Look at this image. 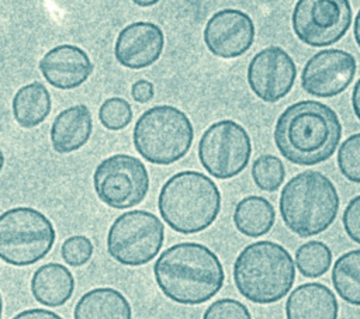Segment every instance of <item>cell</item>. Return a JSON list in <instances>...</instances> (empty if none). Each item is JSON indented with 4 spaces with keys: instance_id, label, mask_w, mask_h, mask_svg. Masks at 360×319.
Instances as JSON below:
<instances>
[{
    "instance_id": "1",
    "label": "cell",
    "mask_w": 360,
    "mask_h": 319,
    "mask_svg": "<svg viewBox=\"0 0 360 319\" xmlns=\"http://www.w3.org/2000/svg\"><path fill=\"white\" fill-rule=\"evenodd\" d=\"M273 138L276 148L290 163L315 166L336 152L342 139V124L328 104L301 100L278 115Z\"/></svg>"
},
{
    "instance_id": "2",
    "label": "cell",
    "mask_w": 360,
    "mask_h": 319,
    "mask_svg": "<svg viewBox=\"0 0 360 319\" xmlns=\"http://www.w3.org/2000/svg\"><path fill=\"white\" fill-rule=\"evenodd\" d=\"M153 275L162 294L180 305H201L225 282L219 257L197 242H181L163 250L153 264Z\"/></svg>"
},
{
    "instance_id": "3",
    "label": "cell",
    "mask_w": 360,
    "mask_h": 319,
    "mask_svg": "<svg viewBox=\"0 0 360 319\" xmlns=\"http://www.w3.org/2000/svg\"><path fill=\"white\" fill-rule=\"evenodd\" d=\"M158 209L163 222L174 232L193 235L210 228L221 211V193L207 174L184 170L162 185Z\"/></svg>"
},
{
    "instance_id": "4",
    "label": "cell",
    "mask_w": 360,
    "mask_h": 319,
    "mask_svg": "<svg viewBox=\"0 0 360 319\" xmlns=\"http://www.w3.org/2000/svg\"><path fill=\"white\" fill-rule=\"evenodd\" d=\"M233 282L248 301L269 305L284 298L295 281V264L285 247L271 240L245 246L233 263Z\"/></svg>"
},
{
    "instance_id": "5",
    "label": "cell",
    "mask_w": 360,
    "mask_h": 319,
    "mask_svg": "<svg viewBox=\"0 0 360 319\" xmlns=\"http://www.w3.org/2000/svg\"><path fill=\"white\" fill-rule=\"evenodd\" d=\"M339 205L335 184L316 170H305L291 177L283 187L278 201L284 225L300 237L325 232L335 222Z\"/></svg>"
},
{
    "instance_id": "6",
    "label": "cell",
    "mask_w": 360,
    "mask_h": 319,
    "mask_svg": "<svg viewBox=\"0 0 360 319\" xmlns=\"http://www.w3.org/2000/svg\"><path fill=\"white\" fill-rule=\"evenodd\" d=\"M194 139V128L184 111L163 104L148 108L136 119L132 141L149 163L167 166L183 159Z\"/></svg>"
},
{
    "instance_id": "7",
    "label": "cell",
    "mask_w": 360,
    "mask_h": 319,
    "mask_svg": "<svg viewBox=\"0 0 360 319\" xmlns=\"http://www.w3.org/2000/svg\"><path fill=\"white\" fill-rule=\"evenodd\" d=\"M56 230L45 214L14 207L0 214V260L14 267L41 261L53 247Z\"/></svg>"
},
{
    "instance_id": "8",
    "label": "cell",
    "mask_w": 360,
    "mask_h": 319,
    "mask_svg": "<svg viewBox=\"0 0 360 319\" xmlns=\"http://www.w3.org/2000/svg\"><path fill=\"white\" fill-rule=\"evenodd\" d=\"M165 242V225L152 212L127 211L118 215L107 233V252L120 264L139 267L152 261Z\"/></svg>"
},
{
    "instance_id": "9",
    "label": "cell",
    "mask_w": 360,
    "mask_h": 319,
    "mask_svg": "<svg viewBox=\"0 0 360 319\" xmlns=\"http://www.w3.org/2000/svg\"><path fill=\"white\" fill-rule=\"evenodd\" d=\"M198 159L210 176L228 180L240 174L252 156L248 131L233 119L211 124L198 142Z\"/></svg>"
},
{
    "instance_id": "10",
    "label": "cell",
    "mask_w": 360,
    "mask_h": 319,
    "mask_svg": "<svg viewBox=\"0 0 360 319\" xmlns=\"http://www.w3.org/2000/svg\"><path fill=\"white\" fill-rule=\"evenodd\" d=\"M93 185L103 204L114 209H127L145 200L149 191V173L141 159L117 153L97 164Z\"/></svg>"
},
{
    "instance_id": "11",
    "label": "cell",
    "mask_w": 360,
    "mask_h": 319,
    "mask_svg": "<svg viewBox=\"0 0 360 319\" xmlns=\"http://www.w3.org/2000/svg\"><path fill=\"white\" fill-rule=\"evenodd\" d=\"M353 21L349 0H298L291 14L297 38L309 46H329L340 41Z\"/></svg>"
},
{
    "instance_id": "12",
    "label": "cell",
    "mask_w": 360,
    "mask_h": 319,
    "mask_svg": "<svg viewBox=\"0 0 360 319\" xmlns=\"http://www.w3.org/2000/svg\"><path fill=\"white\" fill-rule=\"evenodd\" d=\"M356 70L352 53L336 48L323 49L314 53L302 67L301 87L315 97H335L350 86Z\"/></svg>"
},
{
    "instance_id": "13",
    "label": "cell",
    "mask_w": 360,
    "mask_h": 319,
    "mask_svg": "<svg viewBox=\"0 0 360 319\" xmlns=\"http://www.w3.org/2000/svg\"><path fill=\"white\" fill-rule=\"evenodd\" d=\"M297 66L287 51L280 46H267L259 51L248 66L250 90L264 103L284 98L292 89Z\"/></svg>"
},
{
    "instance_id": "14",
    "label": "cell",
    "mask_w": 360,
    "mask_h": 319,
    "mask_svg": "<svg viewBox=\"0 0 360 319\" xmlns=\"http://www.w3.org/2000/svg\"><path fill=\"white\" fill-rule=\"evenodd\" d=\"M253 41V20L242 10L222 8L210 17L204 28L207 49L222 59L239 58L250 49Z\"/></svg>"
},
{
    "instance_id": "15",
    "label": "cell",
    "mask_w": 360,
    "mask_h": 319,
    "mask_svg": "<svg viewBox=\"0 0 360 319\" xmlns=\"http://www.w3.org/2000/svg\"><path fill=\"white\" fill-rule=\"evenodd\" d=\"M163 46L165 35L158 24L135 21L120 31L114 55L118 63L128 69H143L160 58Z\"/></svg>"
},
{
    "instance_id": "16",
    "label": "cell",
    "mask_w": 360,
    "mask_h": 319,
    "mask_svg": "<svg viewBox=\"0 0 360 319\" xmlns=\"http://www.w3.org/2000/svg\"><path fill=\"white\" fill-rule=\"evenodd\" d=\"M39 70L51 86L60 90H72L90 77L93 63L82 48L62 44L42 56Z\"/></svg>"
},
{
    "instance_id": "17",
    "label": "cell",
    "mask_w": 360,
    "mask_h": 319,
    "mask_svg": "<svg viewBox=\"0 0 360 319\" xmlns=\"http://www.w3.org/2000/svg\"><path fill=\"white\" fill-rule=\"evenodd\" d=\"M339 304L329 287L305 282L292 289L285 301L287 319H338Z\"/></svg>"
},
{
    "instance_id": "18",
    "label": "cell",
    "mask_w": 360,
    "mask_h": 319,
    "mask_svg": "<svg viewBox=\"0 0 360 319\" xmlns=\"http://www.w3.org/2000/svg\"><path fill=\"white\" fill-rule=\"evenodd\" d=\"M93 131L91 112L87 105L76 104L60 111L51 126V143L56 153H72L83 148Z\"/></svg>"
},
{
    "instance_id": "19",
    "label": "cell",
    "mask_w": 360,
    "mask_h": 319,
    "mask_svg": "<svg viewBox=\"0 0 360 319\" xmlns=\"http://www.w3.org/2000/svg\"><path fill=\"white\" fill-rule=\"evenodd\" d=\"M31 294L34 299L49 308L65 305L75 292L72 271L59 263L39 266L31 277Z\"/></svg>"
},
{
    "instance_id": "20",
    "label": "cell",
    "mask_w": 360,
    "mask_h": 319,
    "mask_svg": "<svg viewBox=\"0 0 360 319\" xmlns=\"http://www.w3.org/2000/svg\"><path fill=\"white\" fill-rule=\"evenodd\" d=\"M73 319H132V308L121 291L112 287H97L79 298Z\"/></svg>"
},
{
    "instance_id": "21",
    "label": "cell",
    "mask_w": 360,
    "mask_h": 319,
    "mask_svg": "<svg viewBox=\"0 0 360 319\" xmlns=\"http://www.w3.org/2000/svg\"><path fill=\"white\" fill-rule=\"evenodd\" d=\"M51 107V93L41 82H32L18 89L11 101L13 117L25 129L42 124L49 115Z\"/></svg>"
},
{
    "instance_id": "22",
    "label": "cell",
    "mask_w": 360,
    "mask_h": 319,
    "mask_svg": "<svg viewBox=\"0 0 360 319\" xmlns=\"http://www.w3.org/2000/svg\"><path fill=\"white\" fill-rule=\"evenodd\" d=\"M276 222L273 204L260 195L242 198L233 209V225L248 237H260L269 233Z\"/></svg>"
},
{
    "instance_id": "23",
    "label": "cell",
    "mask_w": 360,
    "mask_h": 319,
    "mask_svg": "<svg viewBox=\"0 0 360 319\" xmlns=\"http://www.w3.org/2000/svg\"><path fill=\"white\" fill-rule=\"evenodd\" d=\"M332 285L347 304L360 306V249L349 250L332 266Z\"/></svg>"
},
{
    "instance_id": "24",
    "label": "cell",
    "mask_w": 360,
    "mask_h": 319,
    "mask_svg": "<svg viewBox=\"0 0 360 319\" xmlns=\"http://www.w3.org/2000/svg\"><path fill=\"white\" fill-rule=\"evenodd\" d=\"M294 264L307 278L323 275L332 266V252L321 240H309L295 250Z\"/></svg>"
},
{
    "instance_id": "25",
    "label": "cell",
    "mask_w": 360,
    "mask_h": 319,
    "mask_svg": "<svg viewBox=\"0 0 360 319\" xmlns=\"http://www.w3.org/2000/svg\"><path fill=\"white\" fill-rule=\"evenodd\" d=\"M252 178L257 188L267 193L277 191L285 178L284 163L274 155H262L253 160Z\"/></svg>"
},
{
    "instance_id": "26",
    "label": "cell",
    "mask_w": 360,
    "mask_h": 319,
    "mask_svg": "<svg viewBox=\"0 0 360 319\" xmlns=\"http://www.w3.org/2000/svg\"><path fill=\"white\" fill-rule=\"evenodd\" d=\"M98 119L105 129L121 131L132 121L131 104L125 98L110 97L100 105Z\"/></svg>"
},
{
    "instance_id": "27",
    "label": "cell",
    "mask_w": 360,
    "mask_h": 319,
    "mask_svg": "<svg viewBox=\"0 0 360 319\" xmlns=\"http://www.w3.org/2000/svg\"><path fill=\"white\" fill-rule=\"evenodd\" d=\"M338 167L345 178L360 184V132L350 135L339 146Z\"/></svg>"
},
{
    "instance_id": "28",
    "label": "cell",
    "mask_w": 360,
    "mask_h": 319,
    "mask_svg": "<svg viewBox=\"0 0 360 319\" xmlns=\"http://www.w3.org/2000/svg\"><path fill=\"white\" fill-rule=\"evenodd\" d=\"M94 252L91 240L84 235H73L60 246V256L68 266L80 267L90 261Z\"/></svg>"
},
{
    "instance_id": "29",
    "label": "cell",
    "mask_w": 360,
    "mask_h": 319,
    "mask_svg": "<svg viewBox=\"0 0 360 319\" xmlns=\"http://www.w3.org/2000/svg\"><path fill=\"white\" fill-rule=\"evenodd\" d=\"M202 319H252L245 304L233 298L214 301L202 313Z\"/></svg>"
},
{
    "instance_id": "30",
    "label": "cell",
    "mask_w": 360,
    "mask_h": 319,
    "mask_svg": "<svg viewBox=\"0 0 360 319\" xmlns=\"http://www.w3.org/2000/svg\"><path fill=\"white\" fill-rule=\"evenodd\" d=\"M342 223H343V229H345L346 235L353 242L360 245V194L353 197L347 202V205L343 211Z\"/></svg>"
},
{
    "instance_id": "31",
    "label": "cell",
    "mask_w": 360,
    "mask_h": 319,
    "mask_svg": "<svg viewBox=\"0 0 360 319\" xmlns=\"http://www.w3.org/2000/svg\"><path fill=\"white\" fill-rule=\"evenodd\" d=\"M131 96L138 103H148L155 96V87L149 80H136L131 87Z\"/></svg>"
},
{
    "instance_id": "32",
    "label": "cell",
    "mask_w": 360,
    "mask_h": 319,
    "mask_svg": "<svg viewBox=\"0 0 360 319\" xmlns=\"http://www.w3.org/2000/svg\"><path fill=\"white\" fill-rule=\"evenodd\" d=\"M11 319H63V318L49 309L31 308V309H24L21 312H18Z\"/></svg>"
},
{
    "instance_id": "33",
    "label": "cell",
    "mask_w": 360,
    "mask_h": 319,
    "mask_svg": "<svg viewBox=\"0 0 360 319\" xmlns=\"http://www.w3.org/2000/svg\"><path fill=\"white\" fill-rule=\"evenodd\" d=\"M352 107L354 111V115L360 121V77L354 84V89L352 91Z\"/></svg>"
},
{
    "instance_id": "34",
    "label": "cell",
    "mask_w": 360,
    "mask_h": 319,
    "mask_svg": "<svg viewBox=\"0 0 360 319\" xmlns=\"http://www.w3.org/2000/svg\"><path fill=\"white\" fill-rule=\"evenodd\" d=\"M353 34H354V41L357 46L360 48V8L354 17V27H353Z\"/></svg>"
},
{
    "instance_id": "35",
    "label": "cell",
    "mask_w": 360,
    "mask_h": 319,
    "mask_svg": "<svg viewBox=\"0 0 360 319\" xmlns=\"http://www.w3.org/2000/svg\"><path fill=\"white\" fill-rule=\"evenodd\" d=\"M132 1L139 7H150V6H155L156 3H159L160 0H132Z\"/></svg>"
},
{
    "instance_id": "36",
    "label": "cell",
    "mask_w": 360,
    "mask_h": 319,
    "mask_svg": "<svg viewBox=\"0 0 360 319\" xmlns=\"http://www.w3.org/2000/svg\"><path fill=\"white\" fill-rule=\"evenodd\" d=\"M3 166H4V155H3V150L0 149V173L3 170Z\"/></svg>"
},
{
    "instance_id": "37",
    "label": "cell",
    "mask_w": 360,
    "mask_h": 319,
    "mask_svg": "<svg viewBox=\"0 0 360 319\" xmlns=\"http://www.w3.org/2000/svg\"><path fill=\"white\" fill-rule=\"evenodd\" d=\"M3 316V297H1V292H0V319Z\"/></svg>"
}]
</instances>
